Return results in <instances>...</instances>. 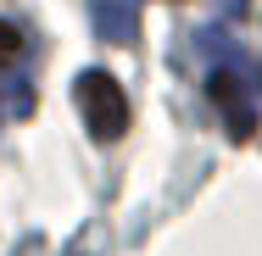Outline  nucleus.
<instances>
[{
	"instance_id": "nucleus-1",
	"label": "nucleus",
	"mask_w": 262,
	"mask_h": 256,
	"mask_svg": "<svg viewBox=\"0 0 262 256\" xmlns=\"http://www.w3.org/2000/svg\"><path fill=\"white\" fill-rule=\"evenodd\" d=\"M73 101H78V111H84V128H90L95 139H117V134L128 128V95H123V84H117L112 73H101V67L78 73Z\"/></svg>"
},
{
	"instance_id": "nucleus-2",
	"label": "nucleus",
	"mask_w": 262,
	"mask_h": 256,
	"mask_svg": "<svg viewBox=\"0 0 262 256\" xmlns=\"http://www.w3.org/2000/svg\"><path fill=\"white\" fill-rule=\"evenodd\" d=\"M212 106L223 111V123H229L234 139H251V128H257V101H251L246 73H234V67H212Z\"/></svg>"
},
{
	"instance_id": "nucleus-3",
	"label": "nucleus",
	"mask_w": 262,
	"mask_h": 256,
	"mask_svg": "<svg viewBox=\"0 0 262 256\" xmlns=\"http://www.w3.org/2000/svg\"><path fill=\"white\" fill-rule=\"evenodd\" d=\"M90 17H95V34L106 45H134V34H140V6L134 0H90Z\"/></svg>"
},
{
	"instance_id": "nucleus-4",
	"label": "nucleus",
	"mask_w": 262,
	"mask_h": 256,
	"mask_svg": "<svg viewBox=\"0 0 262 256\" xmlns=\"http://www.w3.org/2000/svg\"><path fill=\"white\" fill-rule=\"evenodd\" d=\"M195 45L212 56V67H234V73H251V67H246V51H240V45L223 34V28H201V34H195Z\"/></svg>"
},
{
	"instance_id": "nucleus-5",
	"label": "nucleus",
	"mask_w": 262,
	"mask_h": 256,
	"mask_svg": "<svg viewBox=\"0 0 262 256\" xmlns=\"http://www.w3.org/2000/svg\"><path fill=\"white\" fill-rule=\"evenodd\" d=\"M6 111H11V117H28V111H34V89H28L23 78L0 84V117H6Z\"/></svg>"
},
{
	"instance_id": "nucleus-6",
	"label": "nucleus",
	"mask_w": 262,
	"mask_h": 256,
	"mask_svg": "<svg viewBox=\"0 0 262 256\" xmlns=\"http://www.w3.org/2000/svg\"><path fill=\"white\" fill-rule=\"evenodd\" d=\"M17 51H23V34H17L11 22H0V61H11Z\"/></svg>"
},
{
	"instance_id": "nucleus-7",
	"label": "nucleus",
	"mask_w": 262,
	"mask_h": 256,
	"mask_svg": "<svg viewBox=\"0 0 262 256\" xmlns=\"http://www.w3.org/2000/svg\"><path fill=\"white\" fill-rule=\"evenodd\" d=\"M223 11H240V0H223Z\"/></svg>"
}]
</instances>
